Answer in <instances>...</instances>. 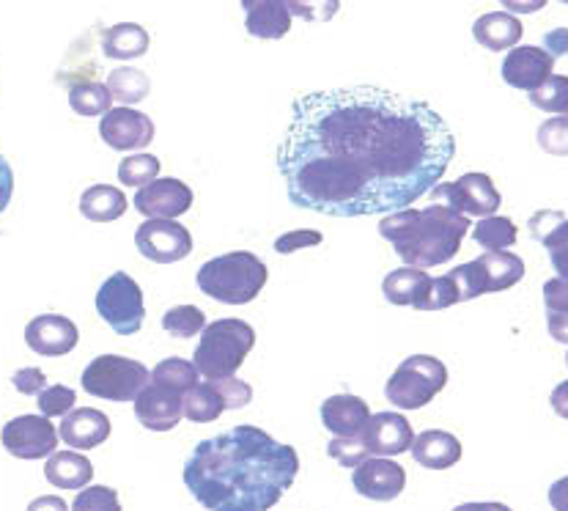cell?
I'll list each match as a JSON object with an SVG mask.
<instances>
[{"mask_svg": "<svg viewBox=\"0 0 568 511\" xmlns=\"http://www.w3.org/2000/svg\"><path fill=\"white\" fill-rule=\"evenodd\" d=\"M566 214L558 212V209H541V212H536L530 218V234L532 240H538L544 246V242L549 240V237L555 234V231L560 229V226L566 223Z\"/></svg>", "mask_w": 568, "mask_h": 511, "instance_id": "f6af8a7d", "label": "cell"}, {"mask_svg": "<svg viewBox=\"0 0 568 511\" xmlns=\"http://www.w3.org/2000/svg\"><path fill=\"white\" fill-rule=\"evenodd\" d=\"M110 102H113V97L104 83L83 80V83L69 86V104L78 116H104L110 110Z\"/></svg>", "mask_w": 568, "mask_h": 511, "instance_id": "d6a6232c", "label": "cell"}, {"mask_svg": "<svg viewBox=\"0 0 568 511\" xmlns=\"http://www.w3.org/2000/svg\"><path fill=\"white\" fill-rule=\"evenodd\" d=\"M538 147L552 157H568V119H547L538 127Z\"/></svg>", "mask_w": 568, "mask_h": 511, "instance_id": "60d3db41", "label": "cell"}, {"mask_svg": "<svg viewBox=\"0 0 568 511\" xmlns=\"http://www.w3.org/2000/svg\"><path fill=\"white\" fill-rule=\"evenodd\" d=\"M445 385H448V369L443 360L413 355L393 371L385 385V397L398 410H420L432 404Z\"/></svg>", "mask_w": 568, "mask_h": 511, "instance_id": "52a82bcc", "label": "cell"}, {"mask_svg": "<svg viewBox=\"0 0 568 511\" xmlns=\"http://www.w3.org/2000/svg\"><path fill=\"white\" fill-rule=\"evenodd\" d=\"M110 418L102 410L94 408H78L69 415H63L61 427H58V438L78 451H91L102 445L110 438Z\"/></svg>", "mask_w": 568, "mask_h": 511, "instance_id": "d6986e66", "label": "cell"}, {"mask_svg": "<svg viewBox=\"0 0 568 511\" xmlns=\"http://www.w3.org/2000/svg\"><path fill=\"white\" fill-rule=\"evenodd\" d=\"M72 511H121L119 492L110 490V487H85L74 498Z\"/></svg>", "mask_w": 568, "mask_h": 511, "instance_id": "b9f144b4", "label": "cell"}, {"mask_svg": "<svg viewBox=\"0 0 568 511\" xmlns=\"http://www.w3.org/2000/svg\"><path fill=\"white\" fill-rule=\"evenodd\" d=\"M108 91L115 102H121L124 108L130 104L143 102L152 91V83H149L146 74L141 69H130V67H119L108 74Z\"/></svg>", "mask_w": 568, "mask_h": 511, "instance_id": "f546056e", "label": "cell"}, {"mask_svg": "<svg viewBox=\"0 0 568 511\" xmlns=\"http://www.w3.org/2000/svg\"><path fill=\"white\" fill-rule=\"evenodd\" d=\"M454 157V132L432 104L352 86L294 100L277 171L294 207L365 218L413 207L443 182Z\"/></svg>", "mask_w": 568, "mask_h": 511, "instance_id": "6da1fadb", "label": "cell"}, {"mask_svg": "<svg viewBox=\"0 0 568 511\" xmlns=\"http://www.w3.org/2000/svg\"><path fill=\"white\" fill-rule=\"evenodd\" d=\"M363 443L371 451V457H385V460L387 457H398L413 449V423L402 412H376L365 423Z\"/></svg>", "mask_w": 568, "mask_h": 511, "instance_id": "5bb4252c", "label": "cell"}, {"mask_svg": "<svg viewBox=\"0 0 568 511\" xmlns=\"http://www.w3.org/2000/svg\"><path fill=\"white\" fill-rule=\"evenodd\" d=\"M160 166L154 154H132L124 157L119 166V179L126 188H146L152 184L156 177H160Z\"/></svg>", "mask_w": 568, "mask_h": 511, "instance_id": "d590c367", "label": "cell"}, {"mask_svg": "<svg viewBox=\"0 0 568 511\" xmlns=\"http://www.w3.org/2000/svg\"><path fill=\"white\" fill-rule=\"evenodd\" d=\"M456 303H462L456 281L450 275H439V278H428V287L423 289V294L417 298L415 308L417 311H445V308Z\"/></svg>", "mask_w": 568, "mask_h": 511, "instance_id": "e575fe53", "label": "cell"}, {"mask_svg": "<svg viewBox=\"0 0 568 511\" xmlns=\"http://www.w3.org/2000/svg\"><path fill=\"white\" fill-rule=\"evenodd\" d=\"M549 507L555 511H568V475L549 487Z\"/></svg>", "mask_w": 568, "mask_h": 511, "instance_id": "816d5d0a", "label": "cell"}, {"mask_svg": "<svg viewBox=\"0 0 568 511\" xmlns=\"http://www.w3.org/2000/svg\"><path fill=\"white\" fill-rule=\"evenodd\" d=\"M544 50L549 52V58H560L568 52V28H555V31H549L547 37H544Z\"/></svg>", "mask_w": 568, "mask_h": 511, "instance_id": "f907efd6", "label": "cell"}, {"mask_svg": "<svg viewBox=\"0 0 568 511\" xmlns=\"http://www.w3.org/2000/svg\"><path fill=\"white\" fill-rule=\"evenodd\" d=\"M530 102L544 113H568V78L564 74H552L541 89L530 94Z\"/></svg>", "mask_w": 568, "mask_h": 511, "instance_id": "8d00e7d4", "label": "cell"}, {"mask_svg": "<svg viewBox=\"0 0 568 511\" xmlns=\"http://www.w3.org/2000/svg\"><path fill=\"white\" fill-rule=\"evenodd\" d=\"M432 196L437 201H443L445 207H450L459 214H475V218H491L503 204L500 193H497L495 182L486 173H465L456 182H439L432 190Z\"/></svg>", "mask_w": 568, "mask_h": 511, "instance_id": "9c48e42d", "label": "cell"}, {"mask_svg": "<svg viewBox=\"0 0 568 511\" xmlns=\"http://www.w3.org/2000/svg\"><path fill=\"white\" fill-rule=\"evenodd\" d=\"M368 418V402L352 393H338V397L324 399L322 404V423L335 438H361Z\"/></svg>", "mask_w": 568, "mask_h": 511, "instance_id": "ffe728a7", "label": "cell"}, {"mask_svg": "<svg viewBox=\"0 0 568 511\" xmlns=\"http://www.w3.org/2000/svg\"><path fill=\"white\" fill-rule=\"evenodd\" d=\"M352 484L368 501H396L407 487V470L398 462L385 460V457H368L352 470Z\"/></svg>", "mask_w": 568, "mask_h": 511, "instance_id": "4fadbf2b", "label": "cell"}, {"mask_svg": "<svg viewBox=\"0 0 568 511\" xmlns=\"http://www.w3.org/2000/svg\"><path fill=\"white\" fill-rule=\"evenodd\" d=\"M223 412L225 402L217 388H214V382H199V385L184 393V418H190L193 423H212Z\"/></svg>", "mask_w": 568, "mask_h": 511, "instance_id": "f1b7e54d", "label": "cell"}, {"mask_svg": "<svg viewBox=\"0 0 568 511\" xmlns=\"http://www.w3.org/2000/svg\"><path fill=\"white\" fill-rule=\"evenodd\" d=\"M253 347H256V330L251 324L242 319H217L201 333L193 363L206 380H229L240 371Z\"/></svg>", "mask_w": 568, "mask_h": 511, "instance_id": "5b68a950", "label": "cell"}, {"mask_svg": "<svg viewBox=\"0 0 568 511\" xmlns=\"http://www.w3.org/2000/svg\"><path fill=\"white\" fill-rule=\"evenodd\" d=\"M135 246L154 264H173L193 253V234L176 220H146L138 226Z\"/></svg>", "mask_w": 568, "mask_h": 511, "instance_id": "8fae6325", "label": "cell"}, {"mask_svg": "<svg viewBox=\"0 0 568 511\" xmlns=\"http://www.w3.org/2000/svg\"><path fill=\"white\" fill-rule=\"evenodd\" d=\"M126 196L119 188L110 184H91L83 196H80V212L91 223H110L119 220L126 212Z\"/></svg>", "mask_w": 568, "mask_h": 511, "instance_id": "4316f807", "label": "cell"}, {"mask_svg": "<svg viewBox=\"0 0 568 511\" xmlns=\"http://www.w3.org/2000/svg\"><path fill=\"white\" fill-rule=\"evenodd\" d=\"M566 363H568V352H566Z\"/></svg>", "mask_w": 568, "mask_h": 511, "instance_id": "6f0895ef", "label": "cell"}, {"mask_svg": "<svg viewBox=\"0 0 568 511\" xmlns=\"http://www.w3.org/2000/svg\"><path fill=\"white\" fill-rule=\"evenodd\" d=\"M152 382V371L124 355H100L85 365L80 385L89 397L108 402H135L143 388Z\"/></svg>", "mask_w": 568, "mask_h": 511, "instance_id": "8992f818", "label": "cell"}, {"mask_svg": "<svg viewBox=\"0 0 568 511\" xmlns=\"http://www.w3.org/2000/svg\"><path fill=\"white\" fill-rule=\"evenodd\" d=\"M209 382H214V388L220 391V397H223L225 402V410H242L251 404L253 388L247 385V382L236 380V377H229V380H209Z\"/></svg>", "mask_w": 568, "mask_h": 511, "instance_id": "7bdbcfd3", "label": "cell"}, {"mask_svg": "<svg viewBox=\"0 0 568 511\" xmlns=\"http://www.w3.org/2000/svg\"><path fill=\"white\" fill-rule=\"evenodd\" d=\"M413 460L428 470H448L462 462V443L456 434L443 432V429H426L415 438L409 449Z\"/></svg>", "mask_w": 568, "mask_h": 511, "instance_id": "7402d4cb", "label": "cell"}, {"mask_svg": "<svg viewBox=\"0 0 568 511\" xmlns=\"http://www.w3.org/2000/svg\"><path fill=\"white\" fill-rule=\"evenodd\" d=\"M521 33V22L508 11H489V14L478 17L473 26V37L480 48L491 50V52H506L514 50L519 44Z\"/></svg>", "mask_w": 568, "mask_h": 511, "instance_id": "603a6c76", "label": "cell"}, {"mask_svg": "<svg viewBox=\"0 0 568 511\" xmlns=\"http://www.w3.org/2000/svg\"><path fill=\"white\" fill-rule=\"evenodd\" d=\"M78 328H74L72 319L61 317V313H42V317L31 319L26 328V344L44 358L69 355L78 347Z\"/></svg>", "mask_w": 568, "mask_h": 511, "instance_id": "2e32d148", "label": "cell"}, {"mask_svg": "<svg viewBox=\"0 0 568 511\" xmlns=\"http://www.w3.org/2000/svg\"><path fill=\"white\" fill-rule=\"evenodd\" d=\"M245 28L256 39H283L292 31V9L286 0H242Z\"/></svg>", "mask_w": 568, "mask_h": 511, "instance_id": "44dd1931", "label": "cell"}, {"mask_svg": "<svg viewBox=\"0 0 568 511\" xmlns=\"http://www.w3.org/2000/svg\"><path fill=\"white\" fill-rule=\"evenodd\" d=\"M154 385L171 388L176 393H187L190 388L199 385V369H195L193 360H182V358H165L160 365L154 369L152 374Z\"/></svg>", "mask_w": 568, "mask_h": 511, "instance_id": "1f68e13d", "label": "cell"}, {"mask_svg": "<svg viewBox=\"0 0 568 511\" xmlns=\"http://www.w3.org/2000/svg\"><path fill=\"white\" fill-rule=\"evenodd\" d=\"M270 270L264 261L251 251H231L214 255L195 275L201 294L225 305H247L264 289Z\"/></svg>", "mask_w": 568, "mask_h": 511, "instance_id": "277c9868", "label": "cell"}, {"mask_svg": "<svg viewBox=\"0 0 568 511\" xmlns=\"http://www.w3.org/2000/svg\"><path fill=\"white\" fill-rule=\"evenodd\" d=\"M311 246H322V234H318V231L297 229V231H288V234L277 237L275 240V251L283 255L303 251V248H311Z\"/></svg>", "mask_w": 568, "mask_h": 511, "instance_id": "7dc6e473", "label": "cell"}, {"mask_svg": "<svg viewBox=\"0 0 568 511\" xmlns=\"http://www.w3.org/2000/svg\"><path fill=\"white\" fill-rule=\"evenodd\" d=\"M327 454L333 457V460L338 462L341 468L355 470L357 464H363L365 460H368L371 451L365 449L363 434H361V438H335V440H329Z\"/></svg>", "mask_w": 568, "mask_h": 511, "instance_id": "ab89813d", "label": "cell"}, {"mask_svg": "<svg viewBox=\"0 0 568 511\" xmlns=\"http://www.w3.org/2000/svg\"><path fill=\"white\" fill-rule=\"evenodd\" d=\"M97 311L119 335L141 333L143 319H146V305H143V292L138 281L126 272H113L97 292Z\"/></svg>", "mask_w": 568, "mask_h": 511, "instance_id": "ba28073f", "label": "cell"}, {"mask_svg": "<svg viewBox=\"0 0 568 511\" xmlns=\"http://www.w3.org/2000/svg\"><path fill=\"white\" fill-rule=\"evenodd\" d=\"M508 6H511V3H508ZM538 6H541V3H527V6H511V9H517V11H536V9H538Z\"/></svg>", "mask_w": 568, "mask_h": 511, "instance_id": "9f6ffc18", "label": "cell"}, {"mask_svg": "<svg viewBox=\"0 0 568 511\" xmlns=\"http://www.w3.org/2000/svg\"><path fill=\"white\" fill-rule=\"evenodd\" d=\"M544 305H547V317H568V281L552 278L544 283Z\"/></svg>", "mask_w": 568, "mask_h": 511, "instance_id": "bcb514c9", "label": "cell"}, {"mask_svg": "<svg viewBox=\"0 0 568 511\" xmlns=\"http://www.w3.org/2000/svg\"><path fill=\"white\" fill-rule=\"evenodd\" d=\"M297 473L300 457L292 445L242 423L195 445L184 464V484L206 511H270Z\"/></svg>", "mask_w": 568, "mask_h": 511, "instance_id": "7a4b0ae2", "label": "cell"}, {"mask_svg": "<svg viewBox=\"0 0 568 511\" xmlns=\"http://www.w3.org/2000/svg\"><path fill=\"white\" fill-rule=\"evenodd\" d=\"M28 511H69L67 509V501L58 495H44V498H37V501L28 507Z\"/></svg>", "mask_w": 568, "mask_h": 511, "instance_id": "db71d44e", "label": "cell"}, {"mask_svg": "<svg viewBox=\"0 0 568 511\" xmlns=\"http://www.w3.org/2000/svg\"><path fill=\"white\" fill-rule=\"evenodd\" d=\"M566 119H568V113H566Z\"/></svg>", "mask_w": 568, "mask_h": 511, "instance_id": "680465c9", "label": "cell"}, {"mask_svg": "<svg viewBox=\"0 0 568 511\" xmlns=\"http://www.w3.org/2000/svg\"><path fill=\"white\" fill-rule=\"evenodd\" d=\"M428 272L417 270V267H398L382 283V294L390 305H415L423 289L428 287Z\"/></svg>", "mask_w": 568, "mask_h": 511, "instance_id": "83f0119b", "label": "cell"}, {"mask_svg": "<svg viewBox=\"0 0 568 511\" xmlns=\"http://www.w3.org/2000/svg\"><path fill=\"white\" fill-rule=\"evenodd\" d=\"M448 275L456 281V289H459L462 303H467V300H475V298H480V294H486V278H484V270H480L478 259L467 261V264H462V267H456V270H450Z\"/></svg>", "mask_w": 568, "mask_h": 511, "instance_id": "f35d334b", "label": "cell"}, {"mask_svg": "<svg viewBox=\"0 0 568 511\" xmlns=\"http://www.w3.org/2000/svg\"><path fill=\"white\" fill-rule=\"evenodd\" d=\"M11 382H14V391H20L22 397H39V393L44 391V371L42 369H20L14 377H11Z\"/></svg>", "mask_w": 568, "mask_h": 511, "instance_id": "c3c4849f", "label": "cell"}, {"mask_svg": "<svg viewBox=\"0 0 568 511\" xmlns=\"http://www.w3.org/2000/svg\"><path fill=\"white\" fill-rule=\"evenodd\" d=\"M100 136L115 152H141L154 141V121L132 108H110L100 121Z\"/></svg>", "mask_w": 568, "mask_h": 511, "instance_id": "7c38bea8", "label": "cell"}, {"mask_svg": "<svg viewBox=\"0 0 568 511\" xmlns=\"http://www.w3.org/2000/svg\"><path fill=\"white\" fill-rule=\"evenodd\" d=\"M555 61L549 58V52L544 48H514L506 52V61H503V80H506L511 89L527 91L532 94L536 89H541L549 78H552Z\"/></svg>", "mask_w": 568, "mask_h": 511, "instance_id": "e0dca14e", "label": "cell"}, {"mask_svg": "<svg viewBox=\"0 0 568 511\" xmlns=\"http://www.w3.org/2000/svg\"><path fill=\"white\" fill-rule=\"evenodd\" d=\"M454 511H514L508 509L506 503H462V507H456Z\"/></svg>", "mask_w": 568, "mask_h": 511, "instance_id": "11a10c76", "label": "cell"}, {"mask_svg": "<svg viewBox=\"0 0 568 511\" xmlns=\"http://www.w3.org/2000/svg\"><path fill=\"white\" fill-rule=\"evenodd\" d=\"M204 328L206 313L195 305H173L162 317V330L171 339H195L199 333H204Z\"/></svg>", "mask_w": 568, "mask_h": 511, "instance_id": "836d02e7", "label": "cell"}, {"mask_svg": "<svg viewBox=\"0 0 568 511\" xmlns=\"http://www.w3.org/2000/svg\"><path fill=\"white\" fill-rule=\"evenodd\" d=\"M102 50L104 56L113 58V61H132V58L146 56V28L138 26V22H119V26L108 28V31L102 33Z\"/></svg>", "mask_w": 568, "mask_h": 511, "instance_id": "d4e9b609", "label": "cell"}, {"mask_svg": "<svg viewBox=\"0 0 568 511\" xmlns=\"http://www.w3.org/2000/svg\"><path fill=\"white\" fill-rule=\"evenodd\" d=\"M478 264L486 278V294L506 292V289L517 287L521 278H525V261H521V255L517 253H508V251L484 253L478 259Z\"/></svg>", "mask_w": 568, "mask_h": 511, "instance_id": "484cf974", "label": "cell"}, {"mask_svg": "<svg viewBox=\"0 0 568 511\" xmlns=\"http://www.w3.org/2000/svg\"><path fill=\"white\" fill-rule=\"evenodd\" d=\"M44 475L58 490H85L94 479V464L80 451H55L44 464Z\"/></svg>", "mask_w": 568, "mask_h": 511, "instance_id": "cb8c5ba5", "label": "cell"}, {"mask_svg": "<svg viewBox=\"0 0 568 511\" xmlns=\"http://www.w3.org/2000/svg\"><path fill=\"white\" fill-rule=\"evenodd\" d=\"M135 415L149 432H171L184 415V397L171 388L149 382L141 397L135 399Z\"/></svg>", "mask_w": 568, "mask_h": 511, "instance_id": "ac0fdd59", "label": "cell"}, {"mask_svg": "<svg viewBox=\"0 0 568 511\" xmlns=\"http://www.w3.org/2000/svg\"><path fill=\"white\" fill-rule=\"evenodd\" d=\"M37 404L44 418H63L74 410V404H78V393L69 385H48L37 397Z\"/></svg>", "mask_w": 568, "mask_h": 511, "instance_id": "74e56055", "label": "cell"}, {"mask_svg": "<svg viewBox=\"0 0 568 511\" xmlns=\"http://www.w3.org/2000/svg\"><path fill=\"white\" fill-rule=\"evenodd\" d=\"M549 402H552V410L568 421V380L560 382V385L555 388L552 397H549Z\"/></svg>", "mask_w": 568, "mask_h": 511, "instance_id": "f5cc1de1", "label": "cell"}, {"mask_svg": "<svg viewBox=\"0 0 568 511\" xmlns=\"http://www.w3.org/2000/svg\"><path fill=\"white\" fill-rule=\"evenodd\" d=\"M517 223L511 218H500V214H491V218H484L478 226H473V240L489 253L517 246Z\"/></svg>", "mask_w": 568, "mask_h": 511, "instance_id": "4dcf8cb0", "label": "cell"}, {"mask_svg": "<svg viewBox=\"0 0 568 511\" xmlns=\"http://www.w3.org/2000/svg\"><path fill=\"white\" fill-rule=\"evenodd\" d=\"M0 440L17 460H44L55 454L58 429L44 415H20L6 423Z\"/></svg>", "mask_w": 568, "mask_h": 511, "instance_id": "30bf717a", "label": "cell"}, {"mask_svg": "<svg viewBox=\"0 0 568 511\" xmlns=\"http://www.w3.org/2000/svg\"><path fill=\"white\" fill-rule=\"evenodd\" d=\"M544 248H547L549 261H552V270L558 272L555 278H564V281H568V220L558 231H555L552 237H549L547 242H544Z\"/></svg>", "mask_w": 568, "mask_h": 511, "instance_id": "ee69618b", "label": "cell"}, {"mask_svg": "<svg viewBox=\"0 0 568 511\" xmlns=\"http://www.w3.org/2000/svg\"><path fill=\"white\" fill-rule=\"evenodd\" d=\"M467 214L454 212L445 204L423 209H404V212L385 214L379 223V234L385 237L407 267H439L459 253L462 240L467 237Z\"/></svg>", "mask_w": 568, "mask_h": 511, "instance_id": "3957f363", "label": "cell"}, {"mask_svg": "<svg viewBox=\"0 0 568 511\" xmlns=\"http://www.w3.org/2000/svg\"><path fill=\"white\" fill-rule=\"evenodd\" d=\"M193 199V190L182 179H154L152 184L138 190L135 209L149 220H173L190 212Z\"/></svg>", "mask_w": 568, "mask_h": 511, "instance_id": "9a60e30c", "label": "cell"}, {"mask_svg": "<svg viewBox=\"0 0 568 511\" xmlns=\"http://www.w3.org/2000/svg\"><path fill=\"white\" fill-rule=\"evenodd\" d=\"M11 196H14V171H11L9 160L0 154V214L11 204Z\"/></svg>", "mask_w": 568, "mask_h": 511, "instance_id": "681fc988", "label": "cell"}]
</instances>
